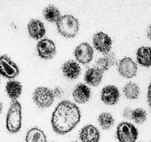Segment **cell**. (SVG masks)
I'll return each instance as SVG.
<instances>
[{
	"instance_id": "cell-1",
	"label": "cell",
	"mask_w": 151,
	"mask_h": 142,
	"mask_svg": "<svg viewBox=\"0 0 151 142\" xmlns=\"http://www.w3.org/2000/svg\"><path fill=\"white\" fill-rule=\"evenodd\" d=\"M81 119L80 110L76 104L65 100L56 106L51 117L53 130L57 134L65 135L73 130Z\"/></svg>"
},
{
	"instance_id": "cell-2",
	"label": "cell",
	"mask_w": 151,
	"mask_h": 142,
	"mask_svg": "<svg viewBox=\"0 0 151 142\" xmlns=\"http://www.w3.org/2000/svg\"><path fill=\"white\" fill-rule=\"evenodd\" d=\"M22 106L17 100H13L6 118V128L11 133H17L22 127Z\"/></svg>"
},
{
	"instance_id": "cell-3",
	"label": "cell",
	"mask_w": 151,
	"mask_h": 142,
	"mask_svg": "<svg viewBox=\"0 0 151 142\" xmlns=\"http://www.w3.org/2000/svg\"><path fill=\"white\" fill-rule=\"evenodd\" d=\"M56 28L65 38H73L79 33V21L73 16L65 15L56 22Z\"/></svg>"
},
{
	"instance_id": "cell-4",
	"label": "cell",
	"mask_w": 151,
	"mask_h": 142,
	"mask_svg": "<svg viewBox=\"0 0 151 142\" xmlns=\"http://www.w3.org/2000/svg\"><path fill=\"white\" fill-rule=\"evenodd\" d=\"M138 130L131 123L123 121L116 128V137L119 142H136L138 138Z\"/></svg>"
},
{
	"instance_id": "cell-5",
	"label": "cell",
	"mask_w": 151,
	"mask_h": 142,
	"mask_svg": "<svg viewBox=\"0 0 151 142\" xmlns=\"http://www.w3.org/2000/svg\"><path fill=\"white\" fill-rule=\"evenodd\" d=\"M55 94L51 90L45 87H39L33 93V100L40 108H47L53 104Z\"/></svg>"
},
{
	"instance_id": "cell-6",
	"label": "cell",
	"mask_w": 151,
	"mask_h": 142,
	"mask_svg": "<svg viewBox=\"0 0 151 142\" xmlns=\"http://www.w3.org/2000/svg\"><path fill=\"white\" fill-rule=\"evenodd\" d=\"M19 74V68L7 55L0 56V75L14 79Z\"/></svg>"
},
{
	"instance_id": "cell-7",
	"label": "cell",
	"mask_w": 151,
	"mask_h": 142,
	"mask_svg": "<svg viewBox=\"0 0 151 142\" xmlns=\"http://www.w3.org/2000/svg\"><path fill=\"white\" fill-rule=\"evenodd\" d=\"M138 67L136 62L130 57H124L119 62L118 71L122 76L131 79L136 76Z\"/></svg>"
},
{
	"instance_id": "cell-8",
	"label": "cell",
	"mask_w": 151,
	"mask_h": 142,
	"mask_svg": "<svg viewBox=\"0 0 151 142\" xmlns=\"http://www.w3.org/2000/svg\"><path fill=\"white\" fill-rule=\"evenodd\" d=\"M74 56L79 63L86 65L91 62L93 57V49L87 42L79 44L74 50Z\"/></svg>"
},
{
	"instance_id": "cell-9",
	"label": "cell",
	"mask_w": 151,
	"mask_h": 142,
	"mask_svg": "<svg viewBox=\"0 0 151 142\" xmlns=\"http://www.w3.org/2000/svg\"><path fill=\"white\" fill-rule=\"evenodd\" d=\"M36 50L39 56L43 59H51L56 53L54 42L48 39H44L39 42Z\"/></svg>"
},
{
	"instance_id": "cell-10",
	"label": "cell",
	"mask_w": 151,
	"mask_h": 142,
	"mask_svg": "<svg viewBox=\"0 0 151 142\" xmlns=\"http://www.w3.org/2000/svg\"><path fill=\"white\" fill-rule=\"evenodd\" d=\"M93 46L98 51L104 54L110 52L112 47V39L107 33L98 32L93 37Z\"/></svg>"
},
{
	"instance_id": "cell-11",
	"label": "cell",
	"mask_w": 151,
	"mask_h": 142,
	"mask_svg": "<svg viewBox=\"0 0 151 142\" xmlns=\"http://www.w3.org/2000/svg\"><path fill=\"white\" fill-rule=\"evenodd\" d=\"M119 90L114 85H107L101 90V99L107 105H115L119 100Z\"/></svg>"
},
{
	"instance_id": "cell-12",
	"label": "cell",
	"mask_w": 151,
	"mask_h": 142,
	"mask_svg": "<svg viewBox=\"0 0 151 142\" xmlns=\"http://www.w3.org/2000/svg\"><path fill=\"white\" fill-rule=\"evenodd\" d=\"M27 30L30 37L36 40L43 38L46 33L45 27L42 22L34 19L29 22L27 24Z\"/></svg>"
},
{
	"instance_id": "cell-13",
	"label": "cell",
	"mask_w": 151,
	"mask_h": 142,
	"mask_svg": "<svg viewBox=\"0 0 151 142\" xmlns=\"http://www.w3.org/2000/svg\"><path fill=\"white\" fill-rule=\"evenodd\" d=\"M79 138L82 142H99L100 140V133L95 126L88 124L81 130Z\"/></svg>"
},
{
	"instance_id": "cell-14",
	"label": "cell",
	"mask_w": 151,
	"mask_h": 142,
	"mask_svg": "<svg viewBox=\"0 0 151 142\" xmlns=\"http://www.w3.org/2000/svg\"><path fill=\"white\" fill-rule=\"evenodd\" d=\"M62 71L64 76L68 79L74 80L80 75L81 67L79 64L73 60H68L63 64Z\"/></svg>"
},
{
	"instance_id": "cell-15",
	"label": "cell",
	"mask_w": 151,
	"mask_h": 142,
	"mask_svg": "<svg viewBox=\"0 0 151 142\" xmlns=\"http://www.w3.org/2000/svg\"><path fill=\"white\" fill-rule=\"evenodd\" d=\"M91 91L89 87L85 84H78L73 92V96L76 102L79 104H85L89 101Z\"/></svg>"
},
{
	"instance_id": "cell-16",
	"label": "cell",
	"mask_w": 151,
	"mask_h": 142,
	"mask_svg": "<svg viewBox=\"0 0 151 142\" xmlns=\"http://www.w3.org/2000/svg\"><path fill=\"white\" fill-rule=\"evenodd\" d=\"M138 63L145 67H151V47H141L136 51Z\"/></svg>"
},
{
	"instance_id": "cell-17",
	"label": "cell",
	"mask_w": 151,
	"mask_h": 142,
	"mask_svg": "<svg viewBox=\"0 0 151 142\" xmlns=\"http://www.w3.org/2000/svg\"><path fill=\"white\" fill-rule=\"evenodd\" d=\"M103 73L94 68H90L85 74V81L88 85L93 87H96L102 81Z\"/></svg>"
},
{
	"instance_id": "cell-18",
	"label": "cell",
	"mask_w": 151,
	"mask_h": 142,
	"mask_svg": "<svg viewBox=\"0 0 151 142\" xmlns=\"http://www.w3.org/2000/svg\"><path fill=\"white\" fill-rule=\"evenodd\" d=\"M5 90L10 98L13 100H17L22 93V85L17 81L12 80L7 83Z\"/></svg>"
},
{
	"instance_id": "cell-19",
	"label": "cell",
	"mask_w": 151,
	"mask_h": 142,
	"mask_svg": "<svg viewBox=\"0 0 151 142\" xmlns=\"http://www.w3.org/2000/svg\"><path fill=\"white\" fill-rule=\"evenodd\" d=\"M26 142H47V138L44 132L37 127H34L27 133Z\"/></svg>"
},
{
	"instance_id": "cell-20",
	"label": "cell",
	"mask_w": 151,
	"mask_h": 142,
	"mask_svg": "<svg viewBox=\"0 0 151 142\" xmlns=\"http://www.w3.org/2000/svg\"><path fill=\"white\" fill-rule=\"evenodd\" d=\"M43 16L45 19L49 22L56 23L62 17L59 10L54 5H48L43 11Z\"/></svg>"
},
{
	"instance_id": "cell-21",
	"label": "cell",
	"mask_w": 151,
	"mask_h": 142,
	"mask_svg": "<svg viewBox=\"0 0 151 142\" xmlns=\"http://www.w3.org/2000/svg\"><path fill=\"white\" fill-rule=\"evenodd\" d=\"M123 93L127 98L134 100L139 98L140 95L139 87L134 82H128L124 85L123 88Z\"/></svg>"
},
{
	"instance_id": "cell-22",
	"label": "cell",
	"mask_w": 151,
	"mask_h": 142,
	"mask_svg": "<svg viewBox=\"0 0 151 142\" xmlns=\"http://www.w3.org/2000/svg\"><path fill=\"white\" fill-rule=\"evenodd\" d=\"M98 122L103 130H109L114 124V118L109 113H102L98 117Z\"/></svg>"
},
{
	"instance_id": "cell-23",
	"label": "cell",
	"mask_w": 151,
	"mask_h": 142,
	"mask_svg": "<svg viewBox=\"0 0 151 142\" xmlns=\"http://www.w3.org/2000/svg\"><path fill=\"white\" fill-rule=\"evenodd\" d=\"M147 112L142 108H137L133 110L131 118L136 124H142L147 120Z\"/></svg>"
},
{
	"instance_id": "cell-24",
	"label": "cell",
	"mask_w": 151,
	"mask_h": 142,
	"mask_svg": "<svg viewBox=\"0 0 151 142\" xmlns=\"http://www.w3.org/2000/svg\"><path fill=\"white\" fill-rule=\"evenodd\" d=\"M109 67V63L107 62V61L106 60L105 58H100L96 62V67L95 68L97 69L98 70H99L101 73H104L105 71H107L108 70Z\"/></svg>"
},
{
	"instance_id": "cell-25",
	"label": "cell",
	"mask_w": 151,
	"mask_h": 142,
	"mask_svg": "<svg viewBox=\"0 0 151 142\" xmlns=\"http://www.w3.org/2000/svg\"><path fill=\"white\" fill-rule=\"evenodd\" d=\"M104 58H105L106 60L107 61V62L109 63L110 66H114L117 64V57L116 56V54L114 53H108L104 54Z\"/></svg>"
},
{
	"instance_id": "cell-26",
	"label": "cell",
	"mask_w": 151,
	"mask_h": 142,
	"mask_svg": "<svg viewBox=\"0 0 151 142\" xmlns=\"http://www.w3.org/2000/svg\"><path fill=\"white\" fill-rule=\"evenodd\" d=\"M132 113H133V110L129 108H127L123 112V116L126 118H131Z\"/></svg>"
},
{
	"instance_id": "cell-27",
	"label": "cell",
	"mask_w": 151,
	"mask_h": 142,
	"mask_svg": "<svg viewBox=\"0 0 151 142\" xmlns=\"http://www.w3.org/2000/svg\"><path fill=\"white\" fill-rule=\"evenodd\" d=\"M147 102H148V105H149L150 108H151V82H150V83L149 87H148Z\"/></svg>"
},
{
	"instance_id": "cell-28",
	"label": "cell",
	"mask_w": 151,
	"mask_h": 142,
	"mask_svg": "<svg viewBox=\"0 0 151 142\" xmlns=\"http://www.w3.org/2000/svg\"><path fill=\"white\" fill-rule=\"evenodd\" d=\"M147 37L148 39L151 41V24H150L147 28Z\"/></svg>"
},
{
	"instance_id": "cell-29",
	"label": "cell",
	"mask_w": 151,
	"mask_h": 142,
	"mask_svg": "<svg viewBox=\"0 0 151 142\" xmlns=\"http://www.w3.org/2000/svg\"><path fill=\"white\" fill-rule=\"evenodd\" d=\"M2 108H3V106H2V102L0 101V114L2 113Z\"/></svg>"
},
{
	"instance_id": "cell-30",
	"label": "cell",
	"mask_w": 151,
	"mask_h": 142,
	"mask_svg": "<svg viewBox=\"0 0 151 142\" xmlns=\"http://www.w3.org/2000/svg\"><path fill=\"white\" fill-rule=\"evenodd\" d=\"M73 142H78V141H73Z\"/></svg>"
}]
</instances>
